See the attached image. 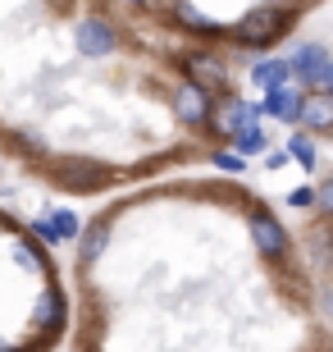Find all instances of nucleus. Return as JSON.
<instances>
[{"label": "nucleus", "mask_w": 333, "mask_h": 352, "mask_svg": "<svg viewBox=\"0 0 333 352\" xmlns=\"http://www.w3.org/2000/svg\"><path fill=\"white\" fill-rule=\"evenodd\" d=\"M320 82L329 87V96H333V65H324V69H320Z\"/></svg>", "instance_id": "obj_16"}, {"label": "nucleus", "mask_w": 333, "mask_h": 352, "mask_svg": "<svg viewBox=\"0 0 333 352\" xmlns=\"http://www.w3.org/2000/svg\"><path fill=\"white\" fill-rule=\"evenodd\" d=\"M110 46H115V32H110L105 23H87L82 28V51L87 55H105Z\"/></svg>", "instance_id": "obj_6"}, {"label": "nucleus", "mask_w": 333, "mask_h": 352, "mask_svg": "<svg viewBox=\"0 0 333 352\" xmlns=\"http://www.w3.org/2000/svg\"><path fill=\"white\" fill-rule=\"evenodd\" d=\"M101 248H105V224H96V229L87 234V252H82V256H96Z\"/></svg>", "instance_id": "obj_14"}, {"label": "nucleus", "mask_w": 333, "mask_h": 352, "mask_svg": "<svg viewBox=\"0 0 333 352\" xmlns=\"http://www.w3.org/2000/svg\"><path fill=\"white\" fill-rule=\"evenodd\" d=\"M279 19H288V10H251V19L242 23V37H246V41L279 37V32H274V23H279Z\"/></svg>", "instance_id": "obj_2"}, {"label": "nucleus", "mask_w": 333, "mask_h": 352, "mask_svg": "<svg viewBox=\"0 0 333 352\" xmlns=\"http://www.w3.org/2000/svg\"><path fill=\"white\" fill-rule=\"evenodd\" d=\"M179 115L187 119V124H201V119L210 115V105H205V91L183 87V91H179Z\"/></svg>", "instance_id": "obj_5"}, {"label": "nucleus", "mask_w": 333, "mask_h": 352, "mask_svg": "<svg viewBox=\"0 0 333 352\" xmlns=\"http://www.w3.org/2000/svg\"><path fill=\"white\" fill-rule=\"evenodd\" d=\"M246 124H251V105H242V101H233L229 110L219 115V129H224V133H233V129L246 133Z\"/></svg>", "instance_id": "obj_10"}, {"label": "nucleus", "mask_w": 333, "mask_h": 352, "mask_svg": "<svg viewBox=\"0 0 333 352\" xmlns=\"http://www.w3.org/2000/svg\"><path fill=\"white\" fill-rule=\"evenodd\" d=\"M37 234H41V238H51V243H55V238H73V234H78V220L60 210L55 220H41V224H37Z\"/></svg>", "instance_id": "obj_9"}, {"label": "nucleus", "mask_w": 333, "mask_h": 352, "mask_svg": "<svg viewBox=\"0 0 333 352\" xmlns=\"http://www.w3.org/2000/svg\"><path fill=\"white\" fill-rule=\"evenodd\" d=\"M329 206H333V188H329Z\"/></svg>", "instance_id": "obj_17"}, {"label": "nucleus", "mask_w": 333, "mask_h": 352, "mask_svg": "<svg viewBox=\"0 0 333 352\" xmlns=\"http://www.w3.org/2000/svg\"><path fill=\"white\" fill-rule=\"evenodd\" d=\"M55 320H60V302H55V298H41L37 302V325L41 329H55Z\"/></svg>", "instance_id": "obj_12"}, {"label": "nucleus", "mask_w": 333, "mask_h": 352, "mask_svg": "<svg viewBox=\"0 0 333 352\" xmlns=\"http://www.w3.org/2000/svg\"><path fill=\"white\" fill-rule=\"evenodd\" d=\"M288 151H292V160H301V165H310V160H315V146H310L306 138H292V146H288Z\"/></svg>", "instance_id": "obj_13"}, {"label": "nucleus", "mask_w": 333, "mask_h": 352, "mask_svg": "<svg viewBox=\"0 0 333 352\" xmlns=\"http://www.w3.org/2000/svg\"><path fill=\"white\" fill-rule=\"evenodd\" d=\"M283 78H288V65H260L256 69V82L269 91H283Z\"/></svg>", "instance_id": "obj_11"}, {"label": "nucleus", "mask_w": 333, "mask_h": 352, "mask_svg": "<svg viewBox=\"0 0 333 352\" xmlns=\"http://www.w3.org/2000/svg\"><path fill=\"white\" fill-rule=\"evenodd\" d=\"M0 352H10V348H0Z\"/></svg>", "instance_id": "obj_18"}, {"label": "nucleus", "mask_w": 333, "mask_h": 352, "mask_svg": "<svg viewBox=\"0 0 333 352\" xmlns=\"http://www.w3.org/2000/svg\"><path fill=\"white\" fill-rule=\"evenodd\" d=\"M324 65H329V60H324L320 46H301V51H297V60H292V69L301 74V78H320Z\"/></svg>", "instance_id": "obj_7"}, {"label": "nucleus", "mask_w": 333, "mask_h": 352, "mask_svg": "<svg viewBox=\"0 0 333 352\" xmlns=\"http://www.w3.org/2000/svg\"><path fill=\"white\" fill-rule=\"evenodd\" d=\"M187 69H192L196 91H215V87H224V69H219L215 55H192V60H187Z\"/></svg>", "instance_id": "obj_1"}, {"label": "nucleus", "mask_w": 333, "mask_h": 352, "mask_svg": "<svg viewBox=\"0 0 333 352\" xmlns=\"http://www.w3.org/2000/svg\"><path fill=\"white\" fill-rule=\"evenodd\" d=\"M251 238H256L260 252H283L288 248V238H283V229L269 215H251Z\"/></svg>", "instance_id": "obj_3"}, {"label": "nucleus", "mask_w": 333, "mask_h": 352, "mask_svg": "<svg viewBox=\"0 0 333 352\" xmlns=\"http://www.w3.org/2000/svg\"><path fill=\"white\" fill-rule=\"evenodd\" d=\"M238 146H242V151H260V146H265V138H260L256 129H246L242 138H238Z\"/></svg>", "instance_id": "obj_15"}, {"label": "nucleus", "mask_w": 333, "mask_h": 352, "mask_svg": "<svg viewBox=\"0 0 333 352\" xmlns=\"http://www.w3.org/2000/svg\"><path fill=\"white\" fill-rule=\"evenodd\" d=\"M260 110H269V115H279V119H297L301 115V101H297L292 91H269Z\"/></svg>", "instance_id": "obj_8"}, {"label": "nucleus", "mask_w": 333, "mask_h": 352, "mask_svg": "<svg viewBox=\"0 0 333 352\" xmlns=\"http://www.w3.org/2000/svg\"><path fill=\"white\" fill-rule=\"evenodd\" d=\"M310 129H333V96H310V101H301V115Z\"/></svg>", "instance_id": "obj_4"}]
</instances>
